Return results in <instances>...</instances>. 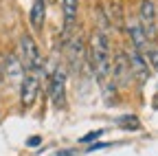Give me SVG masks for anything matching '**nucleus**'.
I'll use <instances>...</instances> for the list:
<instances>
[{
  "mask_svg": "<svg viewBox=\"0 0 158 156\" xmlns=\"http://www.w3.org/2000/svg\"><path fill=\"white\" fill-rule=\"evenodd\" d=\"M77 13H79V0H62V18H64V27H62V40L70 35L77 22Z\"/></svg>",
  "mask_w": 158,
  "mask_h": 156,
  "instance_id": "8",
  "label": "nucleus"
},
{
  "mask_svg": "<svg viewBox=\"0 0 158 156\" xmlns=\"http://www.w3.org/2000/svg\"><path fill=\"white\" fill-rule=\"evenodd\" d=\"M40 70H33V73H27L20 82V101H22L24 108L33 106V101L37 99L40 95Z\"/></svg>",
  "mask_w": 158,
  "mask_h": 156,
  "instance_id": "5",
  "label": "nucleus"
},
{
  "mask_svg": "<svg viewBox=\"0 0 158 156\" xmlns=\"http://www.w3.org/2000/svg\"><path fill=\"white\" fill-rule=\"evenodd\" d=\"M118 123H121V125H132V128H138V121L134 119V116H125V119H121V121H118Z\"/></svg>",
  "mask_w": 158,
  "mask_h": 156,
  "instance_id": "15",
  "label": "nucleus"
},
{
  "mask_svg": "<svg viewBox=\"0 0 158 156\" xmlns=\"http://www.w3.org/2000/svg\"><path fill=\"white\" fill-rule=\"evenodd\" d=\"M2 68H5V77L11 82V84H20L24 77V70H22V64H20L18 55L9 53L5 60H2Z\"/></svg>",
  "mask_w": 158,
  "mask_h": 156,
  "instance_id": "9",
  "label": "nucleus"
},
{
  "mask_svg": "<svg viewBox=\"0 0 158 156\" xmlns=\"http://www.w3.org/2000/svg\"><path fill=\"white\" fill-rule=\"evenodd\" d=\"M156 20H158V7H156Z\"/></svg>",
  "mask_w": 158,
  "mask_h": 156,
  "instance_id": "19",
  "label": "nucleus"
},
{
  "mask_svg": "<svg viewBox=\"0 0 158 156\" xmlns=\"http://www.w3.org/2000/svg\"><path fill=\"white\" fill-rule=\"evenodd\" d=\"M138 24L143 27L147 42H154L158 35V20H156V5L152 0H143L141 2V11H138Z\"/></svg>",
  "mask_w": 158,
  "mask_h": 156,
  "instance_id": "3",
  "label": "nucleus"
},
{
  "mask_svg": "<svg viewBox=\"0 0 158 156\" xmlns=\"http://www.w3.org/2000/svg\"><path fill=\"white\" fill-rule=\"evenodd\" d=\"M106 145H108V143H94V145H90V147H88L86 152H94V150H103Z\"/></svg>",
  "mask_w": 158,
  "mask_h": 156,
  "instance_id": "17",
  "label": "nucleus"
},
{
  "mask_svg": "<svg viewBox=\"0 0 158 156\" xmlns=\"http://www.w3.org/2000/svg\"><path fill=\"white\" fill-rule=\"evenodd\" d=\"M88 62L90 68L97 77L99 86L103 88L106 97H110V88L114 90L112 82V46H110V35L94 29L90 35V44H88Z\"/></svg>",
  "mask_w": 158,
  "mask_h": 156,
  "instance_id": "1",
  "label": "nucleus"
},
{
  "mask_svg": "<svg viewBox=\"0 0 158 156\" xmlns=\"http://www.w3.org/2000/svg\"><path fill=\"white\" fill-rule=\"evenodd\" d=\"M127 35H130V46H134L136 51H141V53L147 51V37H145L143 27L138 24V20L127 22Z\"/></svg>",
  "mask_w": 158,
  "mask_h": 156,
  "instance_id": "10",
  "label": "nucleus"
},
{
  "mask_svg": "<svg viewBox=\"0 0 158 156\" xmlns=\"http://www.w3.org/2000/svg\"><path fill=\"white\" fill-rule=\"evenodd\" d=\"M68 60H70V66L75 70H79V66H81L84 62V40L81 35H75L70 44H68Z\"/></svg>",
  "mask_w": 158,
  "mask_h": 156,
  "instance_id": "11",
  "label": "nucleus"
},
{
  "mask_svg": "<svg viewBox=\"0 0 158 156\" xmlns=\"http://www.w3.org/2000/svg\"><path fill=\"white\" fill-rule=\"evenodd\" d=\"M20 64H22V70L24 73H33V70H40L42 66V55H40V48H37V42L29 33H24L20 37Z\"/></svg>",
  "mask_w": 158,
  "mask_h": 156,
  "instance_id": "2",
  "label": "nucleus"
},
{
  "mask_svg": "<svg viewBox=\"0 0 158 156\" xmlns=\"http://www.w3.org/2000/svg\"><path fill=\"white\" fill-rule=\"evenodd\" d=\"M48 95H51V101L55 108H64V103H66V73L62 68H57L53 73Z\"/></svg>",
  "mask_w": 158,
  "mask_h": 156,
  "instance_id": "7",
  "label": "nucleus"
},
{
  "mask_svg": "<svg viewBox=\"0 0 158 156\" xmlns=\"http://www.w3.org/2000/svg\"><path fill=\"white\" fill-rule=\"evenodd\" d=\"M106 130H94V132H90V134H86V136H81V139H79V141H81V143H90V141H94V139H99V136H101Z\"/></svg>",
  "mask_w": 158,
  "mask_h": 156,
  "instance_id": "14",
  "label": "nucleus"
},
{
  "mask_svg": "<svg viewBox=\"0 0 158 156\" xmlns=\"http://www.w3.org/2000/svg\"><path fill=\"white\" fill-rule=\"evenodd\" d=\"M55 156H75V150H64V152H57Z\"/></svg>",
  "mask_w": 158,
  "mask_h": 156,
  "instance_id": "18",
  "label": "nucleus"
},
{
  "mask_svg": "<svg viewBox=\"0 0 158 156\" xmlns=\"http://www.w3.org/2000/svg\"><path fill=\"white\" fill-rule=\"evenodd\" d=\"M27 143H29V147H35V145L42 143V139H40V136H31V139H29Z\"/></svg>",
  "mask_w": 158,
  "mask_h": 156,
  "instance_id": "16",
  "label": "nucleus"
},
{
  "mask_svg": "<svg viewBox=\"0 0 158 156\" xmlns=\"http://www.w3.org/2000/svg\"><path fill=\"white\" fill-rule=\"evenodd\" d=\"M31 27L35 31H42L44 20H46V0H33V7H31Z\"/></svg>",
  "mask_w": 158,
  "mask_h": 156,
  "instance_id": "12",
  "label": "nucleus"
},
{
  "mask_svg": "<svg viewBox=\"0 0 158 156\" xmlns=\"http://www.w3.org/2000/svg\"><path fill=\"white\" fill-rule=\"evenodd\" d=\"M132 70H130V62H127V55L125 51H118L114 55V62H112V82L116 88H130L132 84Z\"/></svg>",
  "mask_w": 158,
  "mask_h": 156,
  "instance_id": "4",
  "label": "nucleus"
},
{
  "mask_svg": "<svg viewBox=\"0 0 158 156\" xmlns=\"http://www.w3.org/2000/svg\"><path fill=\"white\" fill-rule=\"evenodd\" d=\"M145 57H147L149 68H154L158 73V48H149V53H145Z\"/></svg>",
  "mask_w": 158,
  "mask_h": 156,
  "instance_id": "13",
  "label": "nucleus"
},
{
  "mask_svg": "<svg viewBox=\"0 0 158 156\" xmlns=\"http://www.w3.org/2000/svg\"><path fill=\"white\" fill-rule=\"evenodd\" d=\"M127 55V62H130V70H132V77L134 79H138V84H145L149 79V64H147V57L145 53L136 51L134 46H130L125 51Z\"/></svg>",
  "mask_w": 158,
  "mask_h": 156,
  "instance_id": "6",
  "label": "nucleus"
}]
</instances>
